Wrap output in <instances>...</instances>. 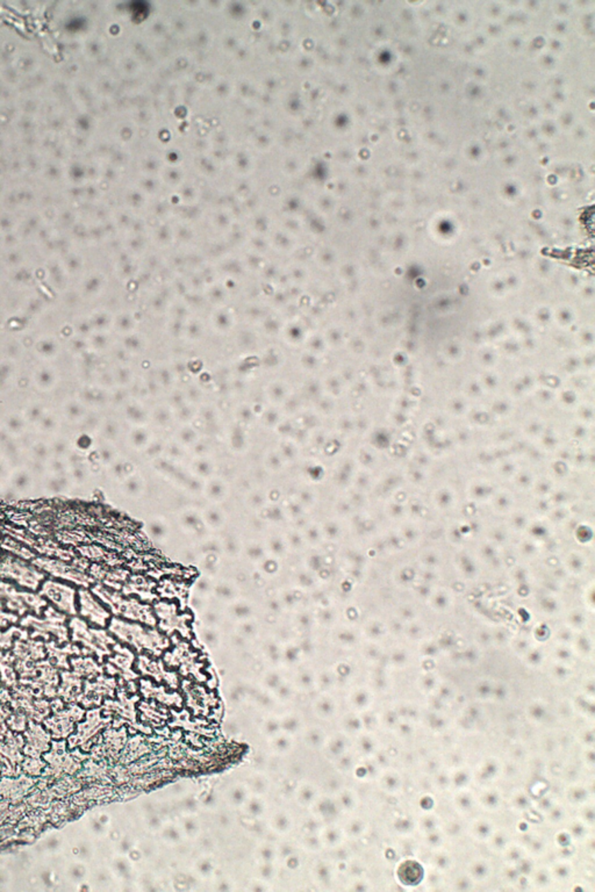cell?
Returning <instances> with one entry per match:
<instances>
[{"instance_id": "1", "label": "cell", "mask_w": 595, "mask_h": 892, "mask_svg": "<svg viewBox=\"0 0 595 892\" xmlns=\"http://www.w3.org/2000/svg\"><path fill=\"white\" fill-rule=\"evenodd\" d=\"M170 516L177 530L192 542H198L209 533L201 518L199 504L187 502Z\"/></svg>"}, {"instance_id": "2", "label": "cell", "mask_w": 595, "mask_h": 892, "mask_svg": "<svg viewBox=\"0 0 595 892\" xmlns=\"http://www.w3.org/2000/svg\"><path fill=\"white\" fill-rule=\"evenodd\" d=\"M144 530L153 544L164 551L176 535L177 529L173 518L159 511H150L144 515Z\"/></svg>"}, {"instance_id": "3", "label": "cell", "mask_w": 595, "mask_h": 892, "mask_svg": "<svg viewBox=\"0 0 595 892\" xmlns=\"http://www.w3.org/2000/svg\"><path fill=\"white\" fill-rule=\"evenodd\" d=\"M256 687L257 682L254 680L221 676V695L227 709L247 707Z\"/></svg>"}, {"instance_id": "4", "label": "cell", "mask_w": 595, "mask_h": 892, "mask_svg": "<svg viewBox=\"0 0 595 892\" xmlns=\"http://www.w3.org/2000/svg\"><path fill=\"white\" fill-rule=\"evenodd\" d=\"M214 787L216 791L219 792L223 805L232 810L240 811L247 802L248 797L250 796L247 785L235 774V771L223 778Z\"/></svg>"}, {"instance_id": "5", "label": "cell", "mask_w": 595, "mask_h": 892, "mask_svg": "<svg viewBox=\"0 0 595 892\" xmlns=\"http://www.w3.org/2000/svg\"><path fill=\"white\" fill-rule=\"evenodd\" d=\"M262 614V607L259 600L247 597V595H241L237 597L236 600L230 602L226 606V615L228 623H239V621H249V619H259V616Z\"/></svg>"}, {"instance_id": "6", "label": "cell", "mask_w": 595, "mask_h": 892, "mask_svg": "<svg viewBox=\"0 0 595 892\" xmlns=\"http://www.w3.org/2000/svg\"><path fill=\"white\" fill-rule=\"evenodd\" d=\"M235 774L247 785L250 795L257 796H271L273 788V778L264 771H257L252 767L236 769Z\"/></svg>"}, {"instance_id": "7", "label": "cell", "mask_w": 595, "mask_h": 892, "mask_svg": "<svg viewBox=\"0 0 595 892\" xmlns=\"http://www.w3.org/2000/svg\"><path fill=\"white\" fill-rule=\"evenodd\" d=\"M200 514L205 526L209 533L221 535L230 524V517L225 506L201 502Z\"/></svg>"}, {"instance_id": "8", "label": "cell", "mask_w": 595, "mask_h": 892, "mask_svg": "<svg viewBox=\"0 0 595 892\" xmlns=\"http://www.w3.org/2000/svg\"><path fill=\"white\" fill-rule=\"evenodd\" d=\"M287 560L280 559V558L273 557L270 554H266L259 564L255 566V569L262 576L263 580L270 585V587H278L283 585L285 576H286Z\"/></svg>"}, {"instance_id": "9", "label": "cell", "mask_w": 595, "mask_h": 892, "mask_svg": "<svg viewBox=\"0 0 595 892\" xmlns=\"http://www.w3.org/2000/svg\"><path fill=\"white\" fill-rule=\"evenodd\" d=\"M233 497L230 482L223 475H214L204 483L202 502L225 506Z\"/></svg>"}, {"instance_id": "10", "label": "cell", "mask_w": 595, "mask_h": 892, "mask_svg": "<svg viewBox=\"0 0 595 892\" xmlns=\"http://www.w3.org/2000/svg\"><path fill=\"white\" fill-rule=\"evenodd\" d=\"M284 644L278 642L277 639L273 638L268 633H264L262 638L256 645L255 653L259 658V661L262 662L263 666H270V667H283L282 666V658H283Z\"/></svg>"}, {"instance_id": "11", "label": "cell", "mask_w": 595, "mask_h": 892, "mask_svg": "<svg viewBox=\"0 0 595 892\" xmlns=\"http://www.w3.org/2000/svg\"><path fill=\"white\" fill-rule=\"evenodd\" d=\"M314 816L319 819L323 825L340 824L343 817L341 807L338 805L336 797L331 795H323L321 794L319 798L316 800V803L311 809Z\"/></svg>"}, {"instance_id": "12", "label": "cell", "mask_w": 595, "mask_h": 892, "mask_svg": "<svg viewBox=\"0 0 595 892\" xmlns=\"http://www.w3.org/2000/svg\"><path fill=\"white\" fill-rule=\"evenodd\" d=\"M248 705L255 712H257L259 716H266V714H278L279 716L284 710L287 709L276 700V697L273 696V692H266L259 685L255 688Z\"/></svg>"}, {"instance_id": "13", "label": "cell", "mask_w": 595, "mask_h": 892, "mask_svg": "<svg viewBox=\"0 0 595 892\" xmlns=\"http://www.w3.org/2000/svg\"><path fill=\"white\" fill-rule=\"evenodd\" d=\"M316 668L311 662H302L288 671V678L298 692L302 694H314L316 692Z\"/></svg>"}, {"instance_id": "14", "label": "cell", "mask_w": 595, "mask_h": 892, "mask_svg": "<svg viewBox=\"0 0 595 892\" xmlns=\"http://www.w3.org/2000/svg\"><path fill=\"white\" fill-rule=\"evenodd\" d=\"M198 794L197 784L196 782L189 778H183L178 781L170 783L164 788L159 789L157 791L151 794L155 797H157L161 800L168 802V803H175L178 800H182L185 797L191 796Z\"/></svg>"}, {"instance_id": "15", "label": "cell", "mask_w": 595, "mask_h": 892, "mask_svg": "<svg viewBox=\"0 0 595 892\" xmlns=\"http://www.w3.org/2000/svg\"><path fill=\"white\" fill-rule=\"evenodd\" d=\"M220 542H221V556L225 561L235 563L242 559L243 537L236 529L230 524L226 531H223L220 535Z\"/></svg>"}, {"instance_id": "16", "label": "cell", "mask_w": 595, "mask_h": 892, "mask_svg": "<svg viewBox=\"0 0 595 892\" xmlns=\"http://www.w3.org/2000/svg\"><path fill=\"white\" fill-rule=\"evenodd\" d=\"M288 615L291 625L298 637H305L316 631V616L314 609L305 606L292 611Z\"/></svg>"}, {"instance_id": "17", "label": "cell", "mask_w": 595, "mask_h": 892, "mask_svg": "<svg viewBox=\"0 0 595 892\" xmlns=\"http://www.w3.org/2000/svg\"><path fill=\"white\" fill-rule=\"evenodd\" d=\"M263 542L266 547V554L287 560L288 550H287L286 539H285V528H277V526L268 525L266 533L263 535Z\"/></svg>"}, {"instance_id": "18", "label": "cell", "mask_w": 595, "mask_h": 892, "mask_svg": "<svg viewBox=\"0 0 595 892\" xmlns=\"http://www.w3.org/2000/svg\"><path fill=\"white\" fill-rule=\"evenodd\" d=\"M197 635L202 646L211 654L220 650L225 645L226 633L223 628L198 624Z\"/></svg>"}, {"instance_id": "19", "label": "cell", "mask_w": 595, "mask_h": 892, "mask_svg": "<svg viewBox=\"0 0 595 892\" xmlns=\"http://www.w3.org/2000/svg\"><path fill=\"white\" fill-rule=\"evenodd\" d=\"M271 807L273 800L270 797L250 795L241 809L240 814L242 817L250 819H266Z\"/></svg>"}, {"instance_id": "20", "label": "cell", "mask_w": 595, "mask_h": 892, "mask_svg": "<svg viewBox=\"0 0 595 892\" xmlns=\"http://www.w3.org/2000/svg\"><path fill=\"white\" fill-rule=\"evenodd\" d=\"M321 792L313 782L299 781L294 789L293 803L302 810H311Z\"/></svg>"}, {"instance_id": "21", "label": "cell", "mask_w": 595, "mask_h": 892, "mask_svg": "<svg viewBox=\"0 0 595 892\" xmlns=\"http://www.w3.org/2000/svg\"><path fill=\"white\" fill-rule=\"evenodd\" d=\"M287 678H288V671L284 667L263 666L256 678V682L259 687L266 692H273Z\"/></svg>"}, {"instance_id": "22", "label": "cell", "mask_w": 595, "mask_h": 892, "mask_svg": "<svg viewBox=\"0 0 595 892\" xmlns=\"http://www.w3.org/2000/svg\"><path fill=\"white\" fill-rule=\"evenodd\" d=\"M241 595H242L241 589L230 578H225V576L214 578L212 599H214L220 603L226 604L227 606L230 602L236 600L237 597H240Z\"/></svg>"}, {"instance_id": "23", "label": "cell", "mask_w": 595, "mask_h": 892, "mask_svg": "<svg viewBox=\"0 0 595 892\" xmlns=\"http://www.w3.org/2000/svg\"><path fill=\"white\" fill-rule=\"evenodd\" d=\"M219 868V861L216 855L212 854L197 853L193 862L191 864V870L193 871L198 878L202 882H207L214 877Z\"/></svg>"}, {"instance_id": "24", "label": "cell", "mask_w": 595, "mask_h": 892, "mask_svg": "<svg viewBox=\"0 0 595 892\" xmlns=\"http://www.w3.org/2000/svg\"><path fill=\"white\" fill-rule=\"evenodd\" d=\"M279 721L282 732L293 735L295 738L302 733V728L306 725L305 716L295 707H287L286 710H284L279 714Z\"/></svg>"}, {"instance_id": "25", "label": "cell", "mask_w": 595, "mask_h": 892, "mask_svg": "<svg viewBox=\"0 0 595 892\" xmlns=\"http://www.w3.org/2000/svg\"><path fill=\"white\" fill-rule=\"evenodd\" d=\"M154 835L163 846L169 847V848L178 846L182 842L187 840V839L184 838L180 825L175 819L165 821L164 824L162 825V827Z\"/></svg>"}, {"instance_id": "26", "label": "cell", "mask_w": 595, "mask_h": 892, "mask_svg": "<svg viewBox=\"0 0 595 892\" xmlns=\"http://www.w3.org/2000/svg\"><path fill=\"white\" fill-rule=\"evenodd\" d=\"M266 556V550L262 537L243 538V550H242L241 560L255 567Z\"/></svg>"}, {"instance_id": "27", "label": "cell", "mask_w": 595, "mask_h": 892, "mask_svg": "<svg viewBox=\"0 0 595 892\" xmlns=\"http://www.w3.org/2000/svg\"><path fill=\"white\" fill-rule=\"evenodd\" d=\"M298 745V740L293 735H287L284 732H280L278 735H275L273 738L266 740V748L270 753L276 755V757H287L290 755Z\"/></svg>"}, {"instance_id": "28", "label": "cell", "mask_w": 595, "mask_h": 892, "mask_svg": "<svg viewBox=\"0 0 595 892\" xmlns=\"http://www.w3.org/2000/svg\"><path fill=\"white\" fill-rule=\"evenodd\" d=\"M175 821L180 825L184 838L189 841L193 842L194 840H197L205 831L204 821L200 814H184L175 818Z\"/></svg>"}, {"instance_id": "29", "label": "cell", "mask_w": 595, "mask_h": 892, "mask_svg": "<svg viewBox=\"0 0 595 892\" xmlns=\"http://www.w3.org/2000/svg\"><path fill=\"white\" fill-rule=\"evenodd\" d=\"M244 511L252 514H261L263 509L268 506L266 490L264 488H254L245 492L242 497H237Z\"/></svg>"}, {"instance_id": "30", "label": "cell", "mask_w": 595, "mask_h": 892, "mask_svg": "<svg viewBox=\"0 0 595 892\" xmlns=\"http://www.w3.org/2000/svg\"><path fill=\"white\" fill-rule=\"evenodd\" d=\"M285 539H286L287 550H288V558L300 557L305 554L306 551L309 550L302 531L298 528L286 526Z\"/></svg>"}, {"instance_id": "31", "label": "cell", "mask_w": 595, "mask_h": 892, "mask_svg": "<svg viewBox=\"0 0 595 892\" xmlns=\"http://www.w3.org/2000/svg\"><path fill=\"white\" fill-rule=\"evenodd\" d=\"M278 874H279V864H278V862H257V861H254V864H252V877L273 885L275 890H276Z\"/></svg>"}, {"instance_id": "32", "label": "cell", "mask_w": 595, "mask_h": 892, "mask_svg": "<svg viewBox=\"0 0 595 892\" xmlns=\"http://www.w3.org/2000/svg\"><path fill=\"white\" fill-rule=\"evenodd\" d=\"M319 835L323 850L340 846L345 840V832L340 824L323 825Z\"/></svg>"}, {"instance_id": "33", "label": "cell", "mask_w": 595, "mask_h": 892, "mask_svg": "<svg viewBox=\"0 0 595 892\" xmlns=\"http://www.w3.org/2000/svg\"><path fill=\"white\" fill-rule=\"evenodd\" d=\"M302 662H305V659L302 655V649L299 646L298 638L293 642L284 644L282 666L287 671H290V669H293L299 664H302Z\"/></svg>"}, {"instance_id": "34", "label": "cell", "mask_w": 595, "mask_h": 892, "mask_svg": "<svg viewBox=\"0 0 595 892\" xmlns=\"http://www.w3.org/2000/svg\"><path fill=\"white\" fill-rule=\"evenodd\" d=\"M259 515L269 526H277V528L288 526L283 504H268Z\"/></svg>"}, {"instance_id": "35", "label": "cell", "mask_w": 595, "mask_h": 892, "mask_svg": "<svg viewBox=\"0 0 595 892\" xmlns=\"http://www.w3.org/2000/svg\"><path fill=\"white\" fill-rule=\"evenodd\" d=\"M273 694V696L276 697V700L283 707H293L300 692H298L295 687L292 685V682L290 681V678H287Z\"/></svg>"}, {"instance_id": "36", "label": "cell", "mask_w": 595, "mask_h": 892, "mask_svg": "<svg viewBox=\"0 0 595 892\" xmlns=\"http://www.w3.org/2000/svg\"><path fill=\"white\" fill-rule=\"evenodd\" d=\"M252 859L257 862H278L276 842H256L252 850Z\"/></svg>"}, {"instance_id": "37", "label": "cell", "mask_w": 595, "mask_h": 892, "mask_svg": "<svg viewBox=\"0 0 595 892\" xmlns=\"http://www.w3.org/2000/svg\"><path fill=\"white\" fill-rule=\"evenodd\" d=\"M294 838L297 840L298 846L300 850H304L306 854L311 857H316L322 853L323 846L319 834H295Z\"/></svg>"}, {"instance_id": "38", "label": "cell", "mask_w": 595, "mask_h": 892, "mask_svg": "<svg viewBox=\"0 0 595 892\" xmlns=\"http://www.w3.org/2000/svg\"><path fill=\"white\" fill-rule=\"evenodd\" d=\"M259 732L264 740H269L280 733L282 730H280L279 716L278 714L261 716L259 721Z\"/></svg>"}, {"instance_id": "39", "label": "cell", "mask_w": 595, "mask_h": 892, "mask_svg": "<svg viewBox=\"0 0 595 892\" xmlns=\"http://www.w3.org/2000/svg\"><path fill=\"white\" fill-rule=\"evenodd\" d=\"M213 585H214V578L207 576L205 574L198 575V578L194 580L193 583L191 585L190 595L201 597V599H211L212 592H213Z\"/></svg>"}, {"instance_id": "40", "label": "cell", "mask_w": 595, "mask_h": 892, "mask_svg": "<svg viewBox=\"0 0 595 892\" xmlns=\"http://www.w3.org/2000/svg\"><path fill=\"white\" fill-rule=\"evenodd\" d=\"M242 891H275V888H273V885L269 884V883H266V882L261 881V880H257V878L251 877L250 880L245 883V885H244L243 890H242Z\"/></svg>"}]
</instances>
